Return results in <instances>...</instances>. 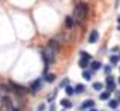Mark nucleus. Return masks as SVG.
Masks as SVG:
<instances>
[{
	"label": "nucleus",
	"instance_id": "nucleus-17",
	"mask_svg": "<svg viewBox=\"0 0 120 111\" xmlns=\"http://www.w3.org/2000/svg\"><path fill=\"white\" fill-rule=\"evenodd\" d=\"M119 60H120L119 56H111V57H110V63H111V65H117Z\"/></svg>",
	"mask_w": 120,
	"mask_h": 111
},
{
	"label": "nucleus",
	"instance_id": "nucleus-18",
	"mask_svg": "<svg viewBox=\"0 0 120 111\" xmlns=\"http://www.w3.org/2000/svg\"><path fill=\"white\" fill-rule=\"evenodd\" d=\"M45 80H47L48 83H52V81L56 80V75L54 74H47V75H45Z\"/></svg>",
	"mask_w": 120,
	"mask_h": 111
},
{
	"label": "nucleus",
	"instance_id": "nucleus-28",
	"mask_svg": "<svg viewBox=\"0 0 120 111\" xmlns=\"http://www.w3.org/2000/svg\"><path fill=\"white\" fill-rule=\"evenodd\" d=\"M117 23H119V24H120V17H119V18H117Z\"/></svg>",
	"mask_w": 120,
	"mask_h": 111
},
{
	"label": "nucleus",
	"instance_id": "nucleus-5",
	"mask_svg": "<svg viewBox=\"0 0 120 111\" xmlns=\"http://www.w3.org/2000/svg\"><path fill=\"white\" fill-rule=\"evenodd\" d=\"M98 39H99V33H98L96 30H92V33L89 35V42L95 44V42H98Z\"/></svg>",
	"mask_w": 120,
	"mask_h": 111
},
{
	"label": "nucleus",
	"instance_id": "nucleus-11",
	"mask_svg": "<svg viewBox=\"0 0 120 111\" xmlns=\"http://www.w3.org/2000/svg\"><path fill=\"white\" fill-rule=\"evenodd\" d=\"M90 68H92V71H98V69L101 68V62H98V60L92 62V63H90Z\"/></svg>",
	"mask_w": 120,
	"mask_h": 111
},
{
	"label": "nucleus",
	"instance_id": "nucleus-29",
	"mask_svg": "<svg viewBox=\"0 0 120 111\" xmlns=\"http://www.w3.org/2000/svg\"><path fill=\"white\" fill-rule=\"evenodd\" d=\"M90 111H96V110H95V108H92V110H90Z\"/></svg>",
	"mask_w": 120,
	"mask_h": 111
},
{
	"label": "nucleus",
	"instance_id": "nucleus-1",
	"mask_svg": "<svg viewBox=\"0 0 120 111\" xmlns=\"http://www.w3.org/2000/svg\"><path fill=\"white\" fill-rule=\"evenodd\" d=\"M56 41H50L48 42V45L42 50V60L45 62V65H51L54 63L56 60V50H57V45H56Z\"/></svg>",
	"mask_w": 120,
	"mask_h": 111
},
{
	"label": "nucleus",
	"instance_id": "nucleus-2",
	"mask_svg": "<svg viewBox=\"0 0 120 111\" xmlns=\"http://www.w3.org/2000/svg\"><path fill=\"white\" fill-rule=\"evenodd\" d=\"M87 12H89V6L86 5V3H80V5L75 6L74 9V21H77V23H81V21L86 20V17H87Z\"/></svg>",
	"mask_w": 120,
	"mask_h": 111
},
{
	"label": "nucleus",
	"instance_id": "nucleus-30",
	"mask_svg": "<svg viewBox=\"0 0 120 111\" xmlns=\"http://www.w3.org/2000/svg\"><path fill=\"white\" fill-rule=\"evenodd\" d=\"M119 105H120V99H119Z\"/></svg>",
	"mask_w": 120,
	"mask_h": 111
},
{
	"label": "nucleus",
	"instance_id": "nucleus-3",
	"mask_svg": "<svg viewBox=\"0 0 120 111\" xmlns=\"http://www.w3.org/2000/svg\"><path fill=\"white\" fill-rule=\"evenodd\" d=\"M107 89H108L110 93L116 90V83H114V78H112V77H108L107 78Z\"/></svg>",
	"mask_w": 120,
	"mask_h": 111
},
{
	"label": "nucleus",
	"instance_id": "nucleus-10",
	"mask_svg": "<svg viewBox=\"0 0 120 111\" xmlns=\"http://www.w3.org/2000/svg\"><path fill=\"white\" fill-rule=\"evenodd\" d=\"M60 104H62L63 108H71V107H72V102H71L69 99H62V102H60Z\"/></svg>",
	"mask_w": 120,
	"mask_h": 111
},
{
	"label": "nucleus",
	"instance_id": "nucleus-7",
	"mask_svg": "<svg viewBox=\"0 0 120 111\" xmlns=\"http://www.w3.org/2000/svg\"><path fill=\"white\" fill-rule=\"evenodd\" d=\"M39 87H41V80H36L35 83L30 86V93H36V92L39 90Z\"/></svg>",
	"mask_w": 120,
	"mask_h": 111
},
{
	"label": "nucleus",
	"instance_id": "nucleus-9",
	"mask_svg": "<svg viewBox=\"0 0 120 111\" xmlns=\"http://www.w3.org/2000/svg\"><path fill=\"white\" fill-rule=\"evenodd\" d=\"M80 57L82 60H87V62H92V56L89 53H86V51H80Z\"/></svg>",
	"mask_w": 120,
	"mask_h": 111
},
{
	"label": "nucleus",
	"instance_id": "nucleus-32",
	"mask_svg": "<svg viewBox=\"0 0 120 111\" xmlns=\"http://www.w3.org/2000/svg\"><path fill=\"white\" fill-rule=\"evenodd\" d=\"M119 30H120V26H119Z\"/></svg>",
	"mask_w": 120,
	"mask_h": 111
},
{
	"label": "nucleus",
	"instance_id": "nucleus-16",
	"mask_svg": "<svg viewBox=\"0 0 120 111\" xmlns=\"http://www.w3.org/2000/svg\"><path fill=\"white\" fill-rule=\"evenodd\" d=\"M82 78L90 81V80H92V72H90V71H84V72H82Z\"/></svg>",
	"mask_w": 120,
	"mask_h": 111
},
{
	"label": "nucleus",
	"instance_id": "nucleus-19",
	"mask_svg": "<svg viewBox=\"0 0 120 111\" xmlns=\"http://www.w3.org/2000/svg\"><path fill=\"white\" fill-rule=\"evenodd\" d=\"M78 65H80V68L86 69V68L89 66V62H87V60H82V59H80V62H78Z\"/></svg>",
	"mask_w": 120,
	"mask_h": 111
},
{
	"label": "nucleus",
	"instance_id": "nucleus-6",
	"mask_svg": "<svg viewBox=\"0 0 120 111\" xmlns=\"http://www.w3.org/2000/svg\"><path fill=\"white\" fill-rule=\"evenodd\" d=\"M93 107H95V101H93V99H87V101H84V102H82L81 110H86V108H93Z\"/></svg>",
	"mask_w": 120,
	"mask_h": 111
},
{
	"label": "nucleus",
	"instance_id": "nucleus-22",
	"mask_svg": "<svg viewBox=\"0 0 120 111\" xmlns=\"http://www.w3.org/2000/svg\"><path fill=\"white\" fill-rule=\"evenodd\" d=\"M104 71H105V74L107 75H110V72H111V66L108 65V66H104Z\"/></svg>",
	"mask_w": 120,
	"mask_h": 111
},
{
	"label": "nucleus",
	"instance_id": "nucleus-33",
	"mask_svg": "<svg viewBox=\"0 0 120 111\" xmlns=\"http://www.w3.org/2000/svg\"><path fill=\"white\" fill-rule=\"evenodd\" d=\"M119 59H120V56H119Z\"/></svg>",
	"mask_w": 120,
	"mask_h": 111
},
{
	"label": "nucleus",
	"instance_id": "nucleus-23",
	"mask_svg": "<svg viewBox=\"0 0 120 111\" xmlns=\"http://www.w3.org/2000/svg\"><path fill=\"white\" fill-rule=\"evenodd\" d=\"M56 96H57V92H54V93H51L50 96H48V101H51V99H54Z\"/></svg>",
	"mask_w": 120,
	"mask_h": 111
},
{
	"label": "nucleus",
	"instance_id": "nucleus-4",
	"mask_svg": "<svg viewBox=\"0 0 120 111\" xmlns=\"http://www.w3.org/2000/svg\"><path fill=\"white\" fill-rule=\"evenodd\" d=\"M2 104H3V105L6 107L8 110H11V111H12V108H14V107H12V101H11V98H8L6 95H5V96L2 98Z\"/></svg>",
	"mask_w": 120,
	"mask_h": 111
},
{
	"label": "nucleus",
	"instance_id": "nucleus-31",
	"mask_svg": "<svg viewBox=\"0 0 120 111\" xmlns=\"http://www.w3.org/2000/svg\"><path fill=\"white\" fill-rule=\"evenodd\" d=\"M119 84H120V78H119Z\"/></svg>",
	"mask_w": 120,
	"mask_h": 111
},
{
	"label": "nucleus",
	"instance_id": "nucleus-21",
	"mask_svg": "<svg viewBox=\"0 0 120 111\" xmlns=\"http://www.w3.org/2000/svg\"><path fill=\"white\" fill-rule=\"evenodd\" d=\"M93 89H95V90H102L104 86L101 83H95V84H93Z\"/></svg>",
	"mask_w": 120,
	"mask_h": 111
},
{
	"label": "nucleus",
	"instance_id": "nucleus-27",
	"mask_svg": "<svg viewBox=\"0 0 120 111\" xmlns=\"http://www.w3.org/2000/svg\"><path fill=\"white\" fill-rule=\"evenodd\" d=\"M12 111H20V108H15V107H14V108H12Z\"/></svg>",
	"mask_w": 120,
	"mask_h": 111
},
{
	"label": "nucleus",
	"instance_id": "nucleus-14",
	"mask_svg": "<svg viewBox=\"0 0 120 111\" xmlns=\"http://www.w3.org/2000/svg\"><path fill=\"white\" fill-rule=\"evenodd\" d=\"M74 92L75 93H82V92H84V86H82V84H77L75 89H74Z\"/></svg>",
	"mask_w": 120,
	"mask_h": 111
},
{
	"label": "nucleus",
	"instance_id": "nucleus-8",
	"mask_svg": "<svg viewBox=\"0 0 120 111\" xmlns=\"http://www.w3.org/2000/svg\"><path fill=\"white\" fill-rule=\"evenodd\" d=\"M0 93H3V95L11 93V87L6 86V84H0Z\"/></svg>",
	"mask_w": 120,
	"mask_h": 111
},
{
	"label": "nucleus",
	"instance_id": "nucleus-13",
	"mask_svg": "<svg viewBox=\"0 0 120 111\" xmlns=\"http://www.w3.org/2000/svg\"><path fill=\"white\" fill-rule=\"evenodd\" d=\"M65 24L68 26V27H72L74 26V18L72 17H66L65 18Z\"/></svg>",
	"mask_w": 120,
	"mask_h": 111
},
{
	"label": "nucleus",
	"instance_id": "nucleus-12",
	"mask_svg": "<svg viewBox=\"0 0 120 111\" xmlns=\"http://www.w3.org/2000/svg\"><path fill=\"white\" fill-rule=\"evenodd\" d=\"M108 105H110V108H112V110H116L119 107V101L117 99H111L110 101V104H108Z\"/></svg>",
	"mask_w": 120,
	"mask_h": 111
},
{
	"label": "nucleus",
	"instance_id": "nucleus-26",
	"mask_svg": "<svg viewBox=\"0 0 120 111\" xmlns=\"http://www.w3.org/2000/svg\"><path fill=\"white\" fill-rule=\"evenodd\" d=\"M111 51H112V53H116V51H119V47H112V48H111Z\"/></svg>",
	"mask_w": 120,
	"mask_h": 111
},
{
	"label": "nucleus",
	"instance_id": "nucleus-20",
	"mask_svg": "<svg viewBox=\"0 0 120 111\" xmlns=\"http://www.w3.org/2000/svg\"><path fill=\"white\" fill-rule=\"evenodd\" d=\"M65 92H66V95H68V96H71V95H74V93H75V92H74V89H72V87H69V86H66Z\"/></svg>",
	"mask_w": 120,
	"mask_h": 111
},
{
	"label": "nucleus",
	"instance_id": "nucleus-25",
	"mask_svg": "<svg viewBox=\"0 0 120 111\" xmlns=\"http://www.w3.org/2000/svg\"><path fill=\"white\" fill-rule=\"evenodd\" d=\"M44 110H45V105H44V104H41V105L38 107V111H44Z\"/></svg>",
	"mask_w": 120,
	"mask_h": 111
},
{
	"label": "nucleus",
	"instance_id": "nucleus-15",
	"mask_svg": "<svg viewBox=\"0 0 120 111\" xmlns=\"http://www.w3.org/2000/svg\"><path fill=\"white\" fill-rule=\"evenodd\" d=\"M110 95H111L110 92H102V93L99 95V98L102 99V101H107V99H110Z\"/></svg>",
	"mask_w": 120,
	"mask_h": 111
},
{
	"label": "nucleus",
	"instance_id": "nucleus-24",
	"mask_svg": "<svg viewBox=\"0 0 120 111\" xmlns=\"http://www.w3.org/2000/svg\"><path fill=\"white\" fill-rule=\"evenodd\" d=\"M68 83H69V80L66 78V80H63V81H62V84H60V86H62V87H66V84H68Z\"/></svg>",
	"mask_w": 120,
	"mask_h": 111
}]
</instances>
